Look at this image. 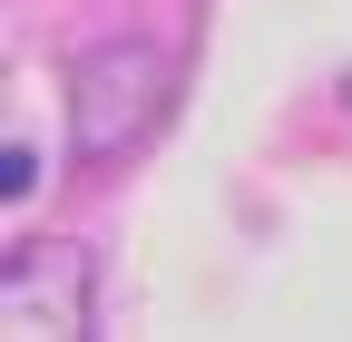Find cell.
I'll use <instances>...</instances> for the list:
<instances>
[{
	"label": "cell",
	"mask_w": 352,
	"mask_h": 342,
	"mask_svg": "<svg viewBox=\"0 0 352 342\" xmlns=\"http://www.w3.org/2000/svg\"><path fill=\"white\" fill-rule=\"evenodd\" d=\"M0 323L10 342H78L98 323V264L78 235H30L0 264Z\"/></svg>",
	"instance_id": "obj_2"
},
{
	"label": "cell",
	"mask_w": 352,
	"mask_h": 342,
	"mask_svg": "<svg viewBox=\"0 0 352 342\" xmlns=\"http://www.w3.org/2000/svg\"><path fill=\"white\" fill-rule=\"evenodd\" d=\"M176 108V59L157 39H98L69 59V157L78 166H127Z\"/></svg>",
	"instance_id": "obj_1"
},
{
	"label": "cell",
	"mask_w": 352,
	"mask_h": 342,
	"mask_svg": "<svg viewBox=\"0 0 352 342\" xmlns=\"http://www.w3.org/2000/svg\"><path fill=\"white\" fill-rule=\"evenodd\" d=\"M0 196H10V205H30V196H39V147H30V137L0 147Z\"/></svg>",
	"instance_id": "obj_3"
}]
</instances>
